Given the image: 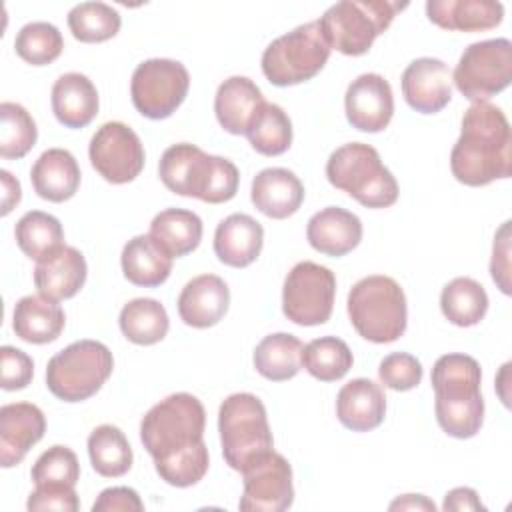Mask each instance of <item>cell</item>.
Masks as SVG:
<instances>
[{
	"label": "cell",
	"instance_id": "6da1fadb",
	"mask_svg": "<svg viewBox=\"0 0 512 512\" xmlns=\"http://www.w3.org/2000/svg\"><path fill=\"white\" fill-rule=\"evenodd\" d=\"M204 426V406L188 392L170 394L144 414L140 440L166 484L188 488L208 472L210 458L202 438Z\"/></svg>",
	"mask_w": 512,
	"mask_h": 512
},
{
	"label": "cell",
	"instance_id": "8992f818",
	"mask_svg": "<svg viewBox=\"0 0 512 512\" xmlns=\"http://www.w3.org/2000/svg\"><path fill=\"white\" fill-rule=\"evenodd\" d=\"M326 178L366 208H388L398 200L396 178L382 164L378 150L364 142L336 148L326 162Z\"/></svg>",
	"mask_w": 512,
	"mask_h": 512
},
{
	"label": "cell",
	"instance_id": "4316f807",
	"mask_svg": "<svg viewBox=\"0 0 512 512\" xmlns=\"http://www.w3.org/2000/svg\"><path fill=\"white\" fill-rule=\"evenodd\" d=\"M98 90L80 72L62 74L52 86V112L66 128H84L98 114Z\"/></svg>",
	"mask_w": 512,
	"mask_h": 512
},
{
	"label": "cell",
	"instance_id": "f6af8a7d",
	"mask_svg": "<svg viewBox=\"0 0 512 512\" xmlns=\"http://www.w3.org/2000/svg\"><path fill=\"white\" fill-rule=\"evenodd\" d=\"M0 366H2L0 386L4 390H8V392L22 390L32 382L34 362L24 350L14 348V346H2L0 348Z\"/></svg>",
	"mask_w": 512,
	"mask_h": 512
},
{
	"label": "cell",
	"instance_id": "5bb4252c",
	"mask_svg": "<svg viewBox=\"0 0 512 512\" xmlns=\"http://www.w3.org/2000/svg\"><path fill=\"white\" fill-rule=\"evenodd\" d=\"M90 164L110 184L132 182L144 168V146L124 122L102 124L88 146Z\"/></svg>",
	"mask_w": 512,
	"mask_h": 512
},
{
	"label": "cell",
	"instance_id": "4fadbf2b",
	"mask_svg": "<svg viewBox=\"0 0 512 512\" xmlns=\"http://www.w3.org/2000/svg\"><path fill=\"white\" fill-rule=\"evenodd\" d=\"M336 296V276L316 262H298L286 276L282 288V312L298 326L328 322Z\"/></svg>",
	"mask_w": 512,
	"mask_h": 512
},
{
	"label": "cell",
	"instance_id": "9c48e42d",
	"mask_svg": "<svg viewBox=\"0 0 512 512\" xmlns=\"http://www.w3.org/2000/svg\"><path fill=\"white\" fill-rule=\"evenodd\" d=\"M112 368L114 358L106 344L78 340L48 360L46 386L58 400L82 402L102 388Z\"/></svg>",
	"mask_w": 512,
	"mask_h": 512
},
{
	"label": "cell",
	"instance_id": "277c9868",
	"mask_svg": "<svg viewBox=\"0 0 512 512\" xmlns=\"http://www.w3.org/2000/svg\"><path fill=\"white\" fill-rule=\"evenodd\" d=\"M158 176L170 192L208 204L232 200L240 182V172L234 162L206 154L202 148L188 142L172 144L164 150Z\"/></svg>",
	"mask_w": 512,
	"mask_h": 512
},
{
	"label": "cell",
	"instance_id": "cb8c5ba5",
	"mask_svg": "<svg viewBox=\"0 0 512 512\" xmlns=\"http://www.w3.org/2000/svg\"><path fill=\"white\" fill-rule=\"evenodd\" d=\"M260 88L246 76L226 78L214 96V112L218 124L230 134H246L264 106Z\"/></svg>",
	"mask_w": 512,
	"mask_h": 512
},
{
	"label": "cell",
	"instance_id": "7402d4cb",
	"mask_svg": "<svg viewBox=\"0 0 512 512\" xmlns=\"http://www.w3.org/2000/svg\"><path fill=\"white\" fill-rule=\"evenodd\" d=\"M308 244L324 256H344L362 240V222L350 210L328 206L316 212L306 226Z\"/></svg>",
	"mask_w": 512,
	"mask_h": 512
},
{
	"label": "cell",
	"instance_id": "8fae6325",
	"mask_svg": "<svg viewBox=\"0 0 512 512\" xmlns=\"http://www.w3.org/2000/svg\"><path fill=\"white\" fill-rule=\"evenodd\" d=\"M452 80L458 92L472 102L496 96L512 80V42L508 38H490L470 44L464 48Z\"/></svg>",
	"mask_w": 512,
	"mask_h": 512
},
{
	"label": "cell",
	"instance_id": "e0dca14e",
	"mask_svg": "<svg viewBox=\"0 0 512 512\" xmlns=\"http://www.w3.org/2000/svg\"><path fill=\"white\" fill-rule=\"evenodd\" d=\"M452 72L438 58H416L402 72V94L408 106L420 114H436L452 98Z\"/></svg>",
	"mask_w": 512,
	"mask_h": 512
},
{
	"label": "cell",
	"instance_id": "7bdbcfd3",
	"mask_svg": "<svg viewBox=\"0 0 512 512\" xmlns=\"http://www.w3.org/2000/svg\"><path fill=\"white\" fill-rule=\"evenodd\" d=\"M380 382L396 392L412 390L422 380V364L416 356L406 352L388 354L378 366Z\"/></svg>",
	"mask_w": 512,
	"mask_h": 512
},
{
	"label": "cell",
	"instance_id": "484cf974",
	"mask_svg": "<svg viewBox=\"0 0 512 512\" xmlns=\"http://www.w3.org/2000/svg\"><path fill=\"white\" fill-rule=\"evenodd\" d=\"M426 16L444 30L482 32L502 22L504 6L494 0H428Z\"/></svg>",
	"mask_w": 512,
	"mask_h": 512
},
{
	"label": "cell",
	"instance_id": "2e32d148",
	"mask_svg": "<svg viewBox=\"0 0 512 512\" xmlns=\"http://www.w3.org/2000/svg\"><path fill=\"white\" fill-rule=\"evenodd\" d=\"M346 120L360 132H382L394 114V96L388 80L368 72L352 80L344 94Z\"/></svg>",
	"mask_w": 512,
	"mask_h": 512
},
{
	"label": "cell",
	"instance_id": "d6986e66",
	"mask_svg": "<svg viewBox=\"0 0 512 512\" xmlns=\"http://www.w3.org/2000/svg\"><path fill=\"white\" fill-rule=\"evenodd\" d=\"M230 306V290L216 274L192 278L178 296V314L192 328H210L218 324Z\"/></svg>",
	"mask_w": 512,
	"mask_h": 512
},
{
	"label": "cell",
	"instance_id": "52a82bcc",
	"mask_svg": "<svg viewBox=\"0 0 512 512\" xmlns=\"http://www.w3.org/2000/svg\"><path fill=\"white\" fill-rule=\"evenodd\" d=\"M218 432L226 464L240 474L274 450L266 408L250 392L230 394L220 404Z\"/></svg>",
	"mask_w": 512,
	"mask_h": 512
},
{
	"label": "cell",
	"instance_id": "ee69618b",
	"mask_svg": "<svg viewBox=\"0 0 512 512\" xmlns=\"http://www.w3.org/2000/svg\"><path fill=\"white\" fill-rule=\"evenodd\" d=\"M26 508L30 512L38 510H58V512H76L80 508L74 486L70 484H36L30 492Z\"/></svg>",
	"mask_w": 512,
	"mask_h": 512
},
{
	"label": "cell",
	"instance_id": "e575fe53",
	"mask_svg": "<svg viewBox=\"0 0 512 512\" xmlns=\"http://www.w3.org/2000/svg\"><path fill=\"white\" fill-rule=\"evenodd\" d=\"M88 456L92 468L104 478L124 476L132 468V448L118 426H96L88 436Z\"/></svg>",
	"mask_w": 512,
	"mask_h": 512
},
{
	"label": "cell",
	"instance_id": "836d02e7",
	"mask_svg": "<svg viewBox=\"0 0 512 512\" xmlns=\"http://www.w3.org/2000/svg\"><path fill=\"white\" fill-rule=\"evenodd\" d=\"M122 334L140 346H152L160 342L170 328L166 308L154 298H134L120 310Z\"/></svg>",
	"mask_w": 512,
	"mask_h": 512
},
{
	"label": "cell",
	"instance_id": "ab89813d",
	"mask_svg": "<svg viewBox=\"0 0 512 512\" xmlns=\"http://www.w3.org/2000/svg\"><path fill=\"white\" fill-rule=\"evenodd\" d=\"M38 138V128L30 112L16 102L0 104V156L18 160L26 156Z\"/></svg>",
	"mask_w": 512,
	"mask_h": 512
},
{
	"label": "cell",
	"instance_id": "d6a6232c",
	"mask_svg": "<svg viewBox=\"0 0 512 512\" xmlns=\"http://www.w3.org/2000/svg\"><path fill=\"white\" fill-rule=\"evenodd\" d=\"M440 310L454 326H476L486 316L488 294L474 278L458 276L442 288Z\"/></svg>",
	"mask_w": 512,
	"mask_h": 512
},
{
	"label": "cell",
	"instance_id": "8d00e7d4",
	"mask_svg": "<svg viewBox=\"0 0 512 512\" xmlns=\"http://www.w3.org/2000/svg\"><path fill=\"white\" fill-rule=\"evenodd\" d=\"M352 352L348 344L336 336L310 340L302 350V366L320 382H336L352 368Z\"/></svg>",
	"mask_w": 512,
	"mask_h": 512
},
{
	"label": "cell",
	"instance_id": "74e56055",
	"mask_svg": "<svg viewBox=\"0 0 512 512\" xmlns=\"http://www.w3.org/2000/svg\"><path fill=\"white\" fill-rule=\"evenodd\" d=\"M246 136L258 154L280 156L292 144V122L278 104L264 102Z\"/></svg>",
	"mask_w": 512,
	"mask_h": 512
},
{
	"label": "cell",
	"instance_id": "f35d334b",
	"mask_svg": "<svg viewBox=\"0 0 512 512\" xmlns=\"http://www.w3.org/2000/svg\"><path fill=\"white\" fill-rule=\"evenodd\" d=\"M122 18L116 8L104 2H82L68 12V28L80 42H106L118 34Z\"/></svg>",
	"mask_w": 512,
	"mask_h": 512
},
{
	"label": "cell",
	"instance_id": "3957f363",
	"mask_svg": "<svg viewBox=\"0 0 512 512\" xmlns=\"http://www.w3.org/2000/svg\"><path fill=\"white\" fill-rule=\"evenodd\" d=\"M434 410L440 428L452 438H472L484 422V400L480 394L482 370L468 354H444L434 362L432 376Z\"/></svg>",
	"mask_w": 512,
	"mask_h": 512
},
{
	"label": "cell",
	"instance_id": "bcb514c9",
	"mask_svg": "<svg viewBox=\"0 0 512 512\" xmlns=\"http://www.w3.org/2000/svg\"><path fill=\"white\" fill-rule=\"evenodd\" d=\"M490 274L498 288L510 294V222H504L494 236Z\"/></svg>",
	"mask_w": 512,
	"mask_h": 512
},
{
	"label": "cell",
	"instance_id": "c3c4849f",
	"mask_svg": "<svg viewBox=\"0 0 512 512\" xmlns=\"http://www.w3.org/2000/svg\"><path fill=\"white\" fill-rule=\"evenodd\" d=\"M442 508L448 510H458V512H468V510H486V506L480 502L478 492L474 488L468 486H460V488H452L446 496H444V504Z\"/></svg>",
	"mask_w": 512,
	"mask_h": 512
},
{
	"label": "cell",
	"instance_id": "b9f144b4",
	"mask_svg": "<svg viewBox=\"0 0 512 512\" xmlns=\"http://www.w3.org/2000/svg\"><path fill=\"white\" fill-rule=\"evenodd\" d=\"M34 484H70L80 480V464L76 454L68 446H52L38 456L30 472Z\"/></svg>",
	"mask_w": 512,
	"mask_h": 512
},
{
	"label": "cell",
	"instance_id": "ac0fdd59",
	"mask_svg": "<svg viewBox=\"0 0 512 512\" xmlns=\"http://www.w3.org/2000/svg\"><path fill=\"white\" fill-rule=\"evenodd\" d=\"M46 418L36 404L14 402L0 408V466L20 464L28 450L42 440Z\"/></svg>",
	"mask_w": 512,
	"mask_h": 512
},
{
	"label": "cell",
	"instance_id": "7dc6e473",
	"mask_svg": "<svg viewBox=\"0 0 512 512\" xmlns=\"http://www.w3.org/2000/svg\"><path fill=\"white\" fill-rule=\"evenodd\" d=\"M144 504L134 488L114 486L100 492L92 504V512H142Z\"/></svg>",
	"mask_w": 512,
	"mask_h": 512
},
{
	"label": "cell",
	"instance_id": "30bf717a",
	"mask_svg": "<svg viewBox=\"0 0 512 512\" xmlns=\"http://www.w3.org/2000/svg\"><path fill=\"white\" fill-rule=\"evenodd\" d=\"M320 22H306L272 40L262 54V72L274 86H294L314 78L330 58Z\"/></svg>",
	"mask_w": 512,
	"mask_h": 512
},
{
	"label": "cell",
	"instance_id": "ffe728a7",
	"mask_svg": "<svg viewBox=\"0 0 512 512\" xmlns=\"http://www.w3.org/2000/svg\"><path fill=\"white\" fill-rule=\"evenodd\" d=\"M336 416L352 432H370L384 422L386 394L380 384L368 378H354L336 396Z\"/></svg>",
	"mask_w": 512,
	"mask_h": 512
},
{
	"label": "cell",
	"instance_id": "83f0119b",
	"mask_svg": "<svg viewBox=\"0 0 512 512\" xmlns=\"http://www.w3.org/2000/svg\"><path fill=\"white\" fill-rule=\"evenodd\" d=\"M80 166L64 148L44 150L30 170L34 192L48 202L70 200L80 186Z\"/></svg>",
	"mask_w": 512,
	"mask_h": 512
},
{
	"label": "cell",
	"instance_id": "7c38bea8",
	"mask_svg": "<svg viewBox=\"0 0 512 512\" xmlns=\"http://www.w3.org/2000/svg\"><path fill=\"white\" fill-rule=\"evenodd\" d=\"M190 88L186 66L170 58H150L136 66L130 82L134 108L150 118L164 120L176 112Z\"/></svg>",
	"mask_w": 512,
	"mask_h": 512
},
{
	"label": "cell",
	"instance_id": "1f68e13d",
	"mask_svg": "<svg viewBox=\"0 0 512 512\" xmlns=\"http://www.w3.org/2000/svg\"><path fill=\"white\" fill-rule=\"evenodd\" d=\"M302 342L294 334L276 332L264 336L254 348V368L260 376L272 382L294 378L302 368Z\"/></svg>",
	"mask_w": 512,
	"mask_h": 512
},
{
	"label": "cell",
	"instance_id": "9a60e30c",
	"mask_svg": "<svg viewBox=\"0 0 512 512\" xmlns=\"http://www.w3.org/2000/svg\"><path fill=\"white\" fill-rule=\"evenodd\" d=\"M244 490L238 502L240 510L282 512L294 502L292 468L278 452H268L244 472Z\"/></svg>",
	"mask_w": 512,
	"mask_h": 512
},
{
	"label": "cell",
	"instance_id": "5b68a950",
	"mask_svg": "<svg viewBox=\"0 0 512 512\" xmlns=\"http://www.w3.org/2000/svg\"><path fill=\"white\" fill-rule=\"evenodd\" d=\"M346 308L354 330L364 340L390 344L406 332V296L390 276L374 274L358 280L348 292Z\"/></svg>",
	"mask_w": 512,
	"mask_h": 512
},
{
	"label": "cell",
	"instance_id": "ba28073f",
	"mask_svg": "<svg viewBox=\"0 0 512 512\" xmlns=\"http://www.w3.org/2000/svg\"><path fill=\"white\" fill-rule=\"evenodd\" d=\"M406 6V2L390 0H342L330 6L318 22L332 50L362 56Z\"/></svg>",
	"mask_w": 512,
	"mask_h": 512
},
{
	"label": "cell",
	"instance_id": "f546056e",
	"mask_svg": "<svg viewBox=\"0 0 512 512\" xmlns=\"http://www.w3.org/2000/svg\"><path fill=\"white\" fill-rule=\"evenodd\" d=\"M66 324L64 310L44 296H24L16 302L12 314L14 334L30 344H48L54 342Z\"/></svg>",
	"mask_w": 512,
	"mask_h": 512
},
{
	"label": "cell",
	"instance_id": "60d3db41",
	"mask_svg": "<svg viewBox=\"0 0 512 512\" xmlns=\"http://www.w3.org/2000/svg\"><path fill=\"white\" fill-rule=\"evenodd\" d=\"M14 48L24 62L32 66H46L62 54L64 40L54 24L30 22L16 34Z\"/></svg>",
	"mask_w": 512,
	"mask_h": 512
},
{
	"label": "cell",
	"instance_id": "603a6c76",
	"mask_svg": "<svg viewBox=\"0 0 512 512\" xmlns=\"http://www.w3.org/2000/svg\"><path fill=\"white\" fill-rule=\"evenodd\" d=\"M250 200L264 216L284 220L302 206L304 186L292 170L264 168L252 180Z\"/></svg>",
	"mask_w": 512,
	"mask_h": 512
},
{
	"label": "cell",
	"instance_id": "d590c367",
	"mask_svg": "<svg viewBox=\"0 0 512 512\" xmlns=\"http://www.w3.org/2000/svg\"><path fill=\"white\" fill-rule=\"evenodd\" d=\"M16 244L18 248L32 260H42L56 250H60L64 244V230L56 216L42 212V210H30L26 212L14 228Z\"/></svg>",
	"mask_w": 512,
	"mask_h": 512
},
{
	"label": "cell",
	"instance_id": "f907efd6",
	"mask_svg": "<svg viewBox=\"0 0 512 512\" xmlns=\"http://www.w3.org/2000/svg\"><path fill=\"white\" fill-rule=\"evenodd\" d=\"M388 508L390 510H430V512H434L436 504L422 494H404V496L396 498Z\"/></svg>",
	"mask_w": 512,
	"mask_h": 512
},
{
	"label": "cell",
	"instance_id": "681fc988",
	"mask_svg": "<svg viewBox=\"0 0 512 512\" xmlns=\"http://www.w3.org/2000/svg\"><path fill=\"white\" fill-rule=\"evenodd\" d=\"M0 180H2V216H6L20 202L22 188H20V182L8 170H0Z\"/></svg>",
	"mask_w": 512,
	"mask_h": 512
},
{
	"label": "cell",
	"instance_id": "d4e9b609",
	"mask_svg": "<svg viewBox=\"0 0 512 512\" xmlns=\"http://www.w3.org/2000/svg\"><path fill=\"white\" fill-rule=\"evenodd\" d=\"M264 228L248 214H230L214 232V254L232 268L250 266L262 252Z\"/></svg>",
	"mask_w": 512,
	"mask_h": 512
},
{
	"label": "cell",
	"instance_id": "4dcf8cb0",
	"mask_svg": "<svg viewBox=\"0 0 512 512\" xmlns=\"http://www.w3.org/2000/svg\"><path fill=\"white\" fill-rule=\"evenodd\" d=\"M202 230L200 216L182 208H166L150 222V236L172 258H182L194 252L202 240Z\"/></svg>",
	"mask_w": 512,
	"mask_h": 512
},
{
	"label": "cell",
	"instance_id": "7a4b0ae2",
	"mask_svg": "<svg viewBox=\"0 0 512 512\" xmlns=\"http://www.w3.org/2000/svg\"><path fill=\"white\" fill-rule=\"evenodd\" d=\"M452 176L466 186H486L512 174V132L506 114L488 100L472 102L450 152Z\"/></svg>",
	"mask_w": 512,
	"mask_h": 512
},
{
	"label": "cell",
	"instance_id": "44dd1931",
	"mask_svg": "<svg viewBox=\"0 0 512 512\" xmlns=\"http://www.w3.org/2000/svg\"><path fill=\"white\" fill-rule=\"evenodd\" d=\"M86 274L88 266L82 252L72 246H62L36 262L34 284L40 296L60 302L78 294L86 282Z\"/></svg>",
	"mask_w": 512,
	"mask_h": 512
},
{
	"label": "cell",
	"instance_id": "f1b7e54d",
	"mask_svg": "<svg viewBox=\"0 0 512 512\" xmlns=\"http://www.w3.org/2000/svg\"><path fill=\"white\" fill-rule=\"evenodd\" d=\"M172 260L174 258L150 234H140L128 240L120 256L126 280L144 288L164 284L172 272Z\"/></svg>",
	"mask_w": 512,
	"mask_h": 512
}]
</instances>
